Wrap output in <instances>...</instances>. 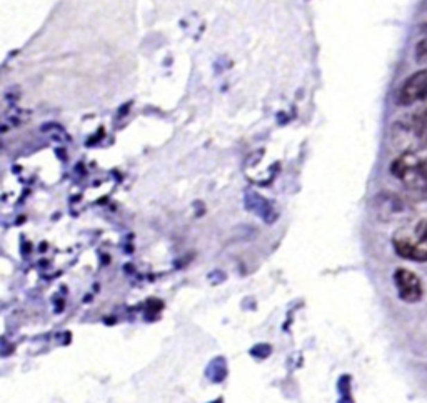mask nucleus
<instances>
[{"mask_svg": "<svg viewBox=\"0 0 427 403\" xmlns=\"http://www.w3.org/2000/svg\"><path fill=\"white\" fill-rule=\"evenodd\" d=\"M391 174L399 179L406 188L412 192L427 193V174L424 160H419L412 152H404L391 165Z\"/></svg>", "mask_w": 427, "mask_h": 403, "instance_id": "nucleus-1", "label": "nucleus"}, {"mask_svg": "<svg viewBox=\"0 0 427 403\" xmlns=\"http://www.w3.org/2000/svg\"><path fill=\"white\" fill-rule=\"evenodd\" d=\"M394 283H396L397 295L402 302L416 303L422 298V283L416 274L408 269H397L394 274Z\"/></svg>", "mask_w": 427, "mask_h": 403, "instance_id": "nucleus-2", "label": "nucleus"}, {"mask_svg": "<svg viewBox=\"0 0 427 403\" xmlns=\"http://www.w3.org/2000/svg\"><path fill=\"white\" fill-rule=\"evenodd\" d=\"M374 207H376L379 219L385 222L406 219L410 213L409 205L399 195H394V193H381V195H377Z\"/></svg>", "mask_w": 427, "mask_h": 403, "instance_id": "nucleus-3", "label": "nucleus"}, {"mask_svg": "<svg viewBox=\"0 0 427 403\" xmlns=\"http://www.w3.org/2000/svg\"><path fill=\"white\" fill-rule=\"evenodd\" d=\"M417 100H427V71L410 75L397 93L399 105H410Z\"/></svg>", "mask_w": 427, "mask_h": 403, "instance_id": "nucleus-4", "label": "nucleus"}, {"mask_svg": "<svg viewBox=\"0 0 427 403\" xmlns=\"http://www.w3.org/2000/svg\"><path fill=\"white\" fill-rule=\"evenodd\" d=\"M394 249L399 257L412 262H427V245L422 242H412L406 237L394 238Z\"/></svg>", "mask_w": 427, "mask_h": 403, "instance_id": "nucleus-5", "label": "nucleus"}, {"mask_svg": "<svg viewBox=\"0 0 427 403\" xmlns=\"http://www.w3.org/2000/svg\"><path fill=\"white\" fill-rule=\"evenodd\" d=\"M409 123L410 127H412L414 134H416L419 145L427 149V109H422L414 114L412 117H410Z\"/></svg>", "mask_w": 427, "mask_h": 403, "instance_id": "nucleus-6", "label": "nucleus"}, {"mask_svg": "<svg viewBox=\"0 0 427 403\" xmlns=\"http://www.w3.org/2000/svg\"><path fill=\"white\" fill-rule=\"evenodd\" d=\"M416 60L419 62V64L427 65V37H426V39H422L421 42L417 44V47H416Z\"/></svg>", "mask_w": 427, "mask_h": 403, "instance_id": "nucleus-7", "label": "nucleus"}, {"mask_svg": "<svg viewBox=\"0 0 427 403\" xmlns=\"http://www.w3.org/2000/svg\"><path fill=\"white\" fill-rule=\"evenodd\" d=\"M416 235L419 238V242H422V244L427 245V220L419 222L416 227Z\"/></svg>", "mask_w": 427, "mask_h": 403, "instance_id": "nucleus-8", "label": "nucleus"}]
</instances>
